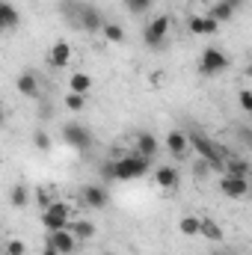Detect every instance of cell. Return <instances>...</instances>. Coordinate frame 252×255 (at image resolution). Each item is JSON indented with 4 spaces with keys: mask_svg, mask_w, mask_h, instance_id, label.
<instances>
[{
    "mask_svg": "<svg viewBox=\"0 0 252 255\" xmlns=\"http://www.w3.org/2000/svg\"><path fill=\"white\" fill-rule=\"evenodd\" d=\"M214 255H241V253H235V250H229V247H226V250H217Z\"/></svg>",
    "mask_w": 252,
    "mask_h": 255,
    "instance_id": "obj_35",
    "label": "cell"
},
{
    "mask_svg": "<svg viewBox=\"0 0 252 255\" xmlns=\"http://www.w3.org/2000/svg\"><path fill=\"white\" fill-rule=\"evenodd\" d=\"M92 89V77L86 74V71H74L71 77H68V92H77V95H86Z\"/></svg>",
    "mask_w": 252,
    "mask_h": 255,
    "instance_id": "obj_20",
    "label": "cell"
},
{
    "mask_svg": "<svg viewBox=\"0 0 252 255\" xmlns=\"http://www.w3.org/2000/svg\"><path fill=\"white\" fill-rule=\"evenodd\" d=\"M205 15H211V18H214L217 24H226V21H232V18H235V12H232V9H229V6H226L223 0H217V3H214V6H211V9H208Z\"/></svg>",
    "mask_w": 252,
    "mask_h": 255,
    "instance_id": "obj_25",
    "label": "cell"
},
{
    "mask_svg": "<svg viewBox=\"0 0 252 255\" xmlns=\"http://www.w3.org/2000/svg\"><path fill=\"white\" fill-rule=\"evenodd\" d=\"M80 202L92 211H104L107 202H110V193H107L104 184H83L80 187Z\"/></svg>",
    "mask_w": 252,
    "mask_h": 255,
    "instance_id": "obj_9",
    "label": "cell"
},
{
    "mask_svg": "<svg viewBox=\"0 0 252 255\" xmlns=\"http://www.w3.org/2000/svg\"><path fill=\"white\" fill-rule=\"evenodd\" d=\"M193 172H196V178H205V175H208V172H211V166H208V163H205V160H202V157H199V160H196V163H193Z\"/></svg>",
    "mask_w": 252,
    "mask_h": 255,
    "instance_id": "obj_32",
    "label": "cell"
},
{
    "mask_svg": "<svg viewBox=\"0 0 252 255\" xmlns=\"http://www.w3.org/2000/svg\"><path fill=\"white\" fill-rule=\"evenodd\" d=\"M45 247H54L60 255H74L77 250H80V244H77V238L71 235V229H57V232H48Z\"/></svg>",
    "mask_w": 252,
    "mask_h": 255,
    "instance_id": "obj_8",
    "label": "cell"
},
{
    "mask_svg": "<svg viewBox=\"0 0 252 255\" xmlns=\"http://www.w3.org/2000/svg\"><path fill=\"white\" fill-rule=\"evenodd\" d=\"M241 139H244L247 145L252 142V133H250V128H247V125H241Z\"/></svg>",
    "mask_w": 252,
    "mask_h": 255,
    "instance_id": "obj_34",
    "label": "cell"
},
{
    "mask_svg": "<svg viewBox=\"0 0 252 255\" xmlns=\"http://www.w3.org/2000/svg\"><path fill=\"white\" fill-rule=\"evenodd\" d=\"M42 255H60V253H57L54 247H45V250H42Z\"/></svg>",
    "mask_w": 252,
    "mask_h": 255,
    "instance_id": "obj_36",
    "label": "cell"
},
{
    "mask_svg": "<svg viewBox=\"0 0 252 255\" xmlns=\"http://www.w3.org/2000/svg\"><path fill=\"white\" fill-rule=\"evenodd\" d=\"M101 255H113V253H101Z\"/></svg>",
    "mask_w": 252,
    "mask_h": 255,
    "instance_id": "obj_38",
    "label": "cell"
},
{
    "mask_svg": "<svg viewBox=\"0 0 252 255\" xmlns=\"http://www.w3.org/2000/svg\"><path fill=\"white\" fill-rule=\"evenodd\" d=\"M71 57H74V48H71L65 39H60V42H54L51 51H48V65H51V68H65V65L71 63Z\"/></svg>",
    "mask_w": 252,
    "mask_h": 255,
    "instance_id": "obj_13",
    "label": "cell"
},
{
    "mask_svg": "<svg viewBox=\"0 0 252 255\" xmlns=\"http://www.w3.org/2000/svg\"><path fill=\"white\" fill-rule=\"evenodd\" d=\"M71 24H77V27L86 30V33H101L104 15H101V9H98L95 3H77V12H74V21H71Z\"/></svg>",
    "mask_w": 252,
    "mask_h": 255,
    "instance_id": "obj_6",
    "label": "cell"
},
{
    "mask_svg": "<svg viewBox=\"0 0 252 255\" xmlns=\"http://www.w3.org/2000/svg\"><path fill=\"white\" fill-rule=\"evenodd\" d=\"M187 133V142H190V151H196L211 169H223V163H226V157H229V151H226V145H220V142H214L202 128H190L184 130Z\"/></svg>",
    "mask_w": 252,
    "mask_h": 255,
    "instance_id": "obj_2",
    "label": "cell"
},
{
    "mask_svg": "<svg viewBox=\"0 0 252 255\" xmlns=\"http://www.w3.org/2000/svg\"><path fill=\"white\" fill-rule=\"evenodd\" d=\"M178 232H181L184 238H196V235H199V217H193V214L181 217V220H178Z\"/></svg>",
    "mask_w": 252,
    "mask_h": 255,
    "instance_id": "obj_26",
    "label": "cell"
},
{
    "mask_svg": "<svg viewBox=\"0 0 252 255\" xmlns=\"http://www.w3.org/2000/svg\"><path fill=\"white\" fill-rule=\"evenodd\" d=\"M157 148H160V142H157V136H154V133H148V130H139V133L133 136V151H136L139 157H145V160H154V157H157Z\"/></svg>",
    "mask_w": 252,
    "mask_h": 255,
    "instance_id": "obj_12",
    "label": "cell"
},
{
    "mask_svg": "<svg viewBox=\"0 0 252 255\" xmlns=\"http://www.w3.org/2000/svg\"><path fill=\"white\" fill-rule=\"evenodd\" d=\"M229 65H232V57H229L226 51H220V48H205L202 57H199V74L217 77V74H223Z\"/></svg>",
    "mask_w": 252,
    "mask_h": 255,
    "instance_id": "obj_4",
    "label": "cell"
},
{
    "mask_svg": "<svg viewBox=\"0 0 252 255\" xmlns=\"http://www.w3.org/2000/svg\"><path fill=\"white\" fill-rule=\"evenodd\" d=\"M63 107L68 110V113H83V110H86V95L65 92V95H63Z\"/></svg>",
    "mask_w": 252,
    "mask_h": 255,
    "instance_id": "obj_24",
    "label": "cell"
},
{
    "mask_svg": "<svg viewBox=\"0 0 252 255\" xmlns=\"http://www.w3.org/2000/svg\"><path fill=\"white\" fill-rule=\"evenodd\" d=\"M223 3H226V6H229L232 12H238V9H244V0H223Z\"/></svg>",
    "mask_w": 252,
    "mask_h": 255,
    "instance_id": "obj_33",
    "label": "cell"
},
{
    "mask_svg": "<svg viewBox=\"0 0 252 255\" xmlns=\"http://www.w3.org/2000/svg\"><path fill=\"white\" fill-rule=\"evenodd\" d=\"M166 151L175 157V160H184L190 154V142H187V133L181 130V128H172L169 133H166Z\"/></svg>",
    "mask_w": 252,
    "mask_h": 255,
    "instance_id": "obj_11",
    "label": "cell"
},
{
    "mask_svg": "<svg viewBox=\"0 0 252 255\" xmlns=\"http://www.w3.org/2000/svg\"><path fill=\"white\" fill-rule=\"evenodd\" d=\"M220 172H223V175H235V178H250L252 169H250V160H244V157H235V154H229Z\"/></svg>",
    "mask_w": 252,
    "mask_h": 255,
    "instance_id": "obj_18",
    "label": "cell"
},
{
    "mask_svg": "<svg viewBox=\"0 0 252 255\" xmlns=\"http://www.w3.org/2000/svg\"><path fill=\"white\" fill-rule=\"evenodd\" d=\"M33 202V196H30V190L24 187V184H15L12 190H9V205L12 208H27Z\"/></svg>",
    "mask_w": 252,
    "mask_h": 255,
    "instance_id": "obj_23",
    "label": "cell"
},
{
    "mask_svg": "<svg viewBox=\"0 0 252 255\" xmlns=\"http://www.w3.org/2000/svg\"><path fill=\"white\" fill-rule=\"evenodd\" d=\"M33 145H36L39 151H51V136H48V130L39 128V130L33 133Z\"/></svg>",
    "mask_w": 252,
    "mask_h": 255,
    "instance_id": "obj_30",
    "label": "cell"
},
{
    "mask_svg": "<svg viewBox=\"0 0 252 255\" xmlns=\"http://www.w3.org/2000/svg\"><path fill=\"white\" fill-rule=\"evenodd\" d=\"M220 190L223 196H229V199H247L250 196V178H235V175H223L220 178Z\"/></svg>",
    "mask_w": 252,
    "mask_h": 255,
    "instance_id": "obj_10",
    "label": "cell"
},
{
    "mask_svg": "<svg viewBox=\"0 0 252 255\" xmlns=\"http://www.w3.org/2000/svg\"><path fill=\"white\" fill-rule=\"evenodd\" d=\"M21 24V15H18V9L9 3V0H0V33H6V30H15Z\"/></svg>",
    "mask_w": 252,
    "mask_h": 255,
    "instance_id": "obj_19",
    "label": "cell"
},
{
    "mask_svg": "<svg viewBox=\"0 0 252 255\" xmlns=\"http://www.w3.org/2000/svg\"><path fill=\"white\" fill-rule=\"evenodd\" d=\"M68 229H71V235L77 238V244H83V241H92V238H95V223H89V220H77V223L71 220V226H68Z\"/></svg>",
    "mask_w": 252,
    "mask_h": 255,
    "instance_id": "obj_21",
    "label": "cell"
},
{
    "mask_svg": "<svg viewBox=\"0 0 252 255\" xmlns=\"http://www.w3.org/2000/svg\"><path fill=\"white\" fill-rule=\"evenodd\" d=\"M101 36H104L107 42H113V45H122V42H125V27H122V24H116V21H104Z\"/></svg>",
    "mask_w": 252,
    "mask_h": 255,
    "instance_id": "obj_22",
    "label": "cell"
},
{
    "mask_svg": "<svg viewBox=\"0 0 252 255\" xmlns=\"http://www.w3.org/2000/svg\"><path fill=\"white\" fill-rule=\"evenodd\" d=\"M30 196H33V202H36V205H39L42 211H45V208H48V205H51V202L57 199V196H54V190H51V187H36V190L30 193Z\"/></svg>",
    "mask_w": 252,
    "mask_h": 255,
    "instance_id": "obj_27",
    "label": "cell"
},
{
    "mask_svg": "<svg viewBox=\"0 0 252 255\" xmlns=\"http://www.w3.org/2000/svg\"><path fill=\"white\" fill-rule=\"evenodd\" d=\"M238 104H241V110H244V113H252V92H250V89H241Z\"/></svg>",
    "mask_w": 252,
    "mask_h": 255,
    "instance_id": "obj_31",
    "label": "cell"
},
{
    "mask_svg": "<svg viewBox=\"0 0 252 255\" xmlns=\"http://www.w3.org/2000/svg\"><path fill=\"white\" fill-rule=\"evenodd\" d=\"M3 255H27V244L21 238H9L3 244Z\"/></svg>",
    "mask_w": 252,
    "mask_h": 255,
    "instance_id": "obj_28",
    "label": "cell"
},
{
    "mask_svg": "<svg viewBox=\"0 0 252 255\" xmlns=\"http://www.w3.org/2000/svg\"><path fill=\"white\" fill-rule=\"evenodd\" d=\"M42 226L48 229V232H57V229H68L71 226V208L60 202V199H54L45 211H42Z\"/></svg>",
    "mask_w": 252,
    "mask_h": 255,
    "instance_id": "obj_5",
    "label": "cell"
},
{
    "mask_svg": "<svg viewBox=\"0 0 252 255\" xmlns=\"http://www.w3.org/2000/svg\"><path fill=\"white\" fill-rule=\"evenodd\" d=\"M154 181H157L160 190H175L181 184V172L175 166H157L154 169Z\"/></svg>",
    "mask_w": 252,
    "mask_h": 255,
    "instance_id": "obj_15",
    "label": "cell"
},
{
    "mask_svg": "<svg viewBox=\"0 0 252 255\" xmlns=\"http://www.w3.org/2000/svg\"><path fill=\"white\" fill-rule=\"evenodd\" d=\"M63 142L74 151H89L92 148V130L83 122H65L63 125Z\"/></svg>",
    "mask_w": 252,
    "mask_h": 255,
    "instance_id": "obj_7",
    "label": "cell"
},
{
    "mask_svg": "<svg viewBox=\"0 0 252 255\" xmlns=\"http://www.w3.org/2000/svg\"><path fill=\"white\" fill-rule=\"evenodd\" d=\"M187 30L193 36H217L220 33V24L211 15H193L187 21Z\"/></svg>",
    "mask_w": 252,
    "mask_h": 255,
    "instance_id": "obj_14",
    "label": "cell"
},
{
    "mask_svg": "<svg viewBox=\"0 0 252 255\" xmlns=\"http://www.w3.org/2000/svg\"><path fill=\"white\" fill-rule=\"evenodd\" d=\"M199 235H202L205 241H211V244H220V241L226 238L223 226H220L217 220H211V217H199Z\"/></svg>",
    "mask_w": 252,
    "mask_h": 255,
    "instance_id": "obj_17",
    "label": "cell"
},
{
    "mask_svg": "<svg viewBox=\"0 0 252 255\" xmlns=\"http://www.w3.org/2000/svg\"><path fill=\"white\" fill-rule=\"evenodd\" d=\"M15 89H18L24 98H39V92H42V86H39V77H36L33 71H24V74H18V80H15Z\"/></svg>",
    "mask_w": 252,
    "mask_h": 255,
    "instance_id": "obj_16",
    "label": "cell"
},
{
    "mask_svg": "<svg viewBox=\"0 0 252 255\" xmlns=\"http://www.w3.org/2000/svg\"><path fill=\"white\" fill-rule=\"evenodd\" d=\"M3 119H6V110H3V104H0V125H3Z\"/></svg>",
    "mask_w": 252,
    "mask_h": 255,
    "instance_id": "obj_37",
    "label": "cell"
},
{
    "mask_svg": "<svg viewBox=\"0 0 252 255\" xmlns=\"http://www.w3.org/2000/svg\"><path fill=\"white\" fill-rule=\"evenodd\" d=\"M169 30H172V18H169V15H154V18L142 27V42H145V48L160 51V48L166 45Z\"/></svg>",
    "mask_w": 252,
    "mask_h": 255,
    "instance_id": "obj_3",
    "label": "cell"
},
{
    "mask_svg": "<svg viewBox=\"0 0 252 255\" xmlns=\"http://www.w3.org/2000/svg\"><path fill=\"white\" fill-rule=\"evenodd\" d=\"M148 172H151V160L139 157L133 148L125 151L122 157H116V160H107L101 166V175L110 178V181H136V178H145Z\"/></svg>",
    "mask_w": 252,
    "mask_h": 255,
    "instance_id": "obj_1",
    "label": "cell"
},
{
    "mask_svg": "<svg viewBox=\"0 0 252 255\" xmlns=\"http://www.w3.org/2000/svg\"><path fill=\"white\" fill-rule=\"evenodd\" d=\"M154 6V0H125V9L130 15H145Z\"/></svg>",
    "mask_w": 252,
    "mask_h": 255,
    "instance_id": "obj_29",
    "label": "cell"
}]
</instances>
